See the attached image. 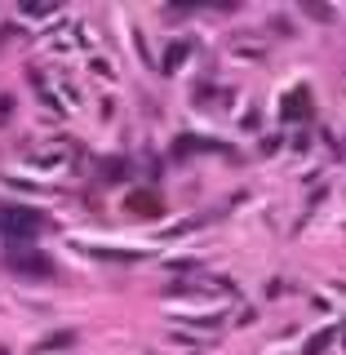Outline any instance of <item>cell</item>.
Instances as JSON below:
<instances>
[{
    "label": "cell",
    "instance_id": "6da1fadb",
    "mask_svg": "<svg viewBox=\"0 0 346 355\" xmlns=\"http://www.w3.org/2000/svg\"><path fill=\"white\" fill-rule=\"evenodd\" d=\"M0 227L9 236H36L40 231V218L31 209H14V204H0Z\"/></svg>",
    "mask_w": 346,
    "mask_h": 355
}]
</instances>
